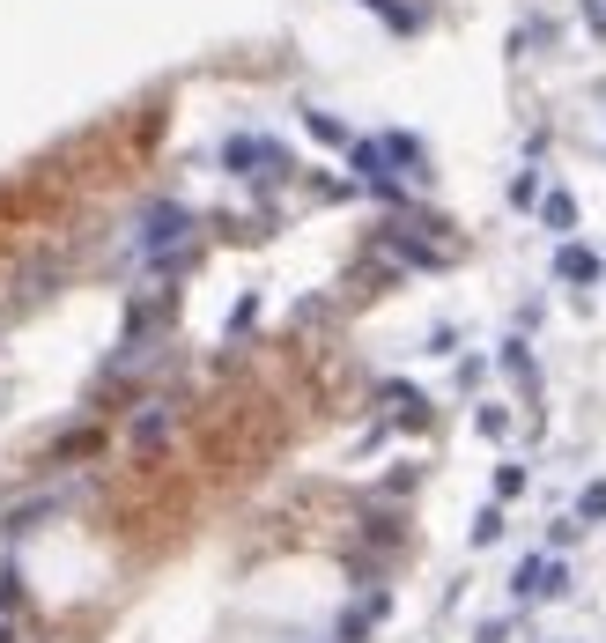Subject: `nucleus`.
Returning a JSON list of instances; mask_svg holds the SVG:
<instances>
[{
    "label": "nucleus",
    "mask_w": 606,
    "mask_h": 643,
    "mask_svg": "<svg viewBox=\"0 0 606 643\" xmlns=\"http://www.w3.org/2000/svg\"><path fill=\"white\" fill-rule=\"evenodd\" d=\"M222 163L244 170V178H281V170H289V156H281L274 141H252V134H237L230 148H222Z\"/></svg>",
    "instance_id": "nucleus-1"
},
{
    "label": "nucleus",
    "mask_w": 606,
    "mask_h": 643,
    "mask_svg": "<svg viewBox=\"0 0 606 643\" xmlns=\"http://www.w3.org/2000/svg\"><path fill=\"white\" fill-rule=\"evenodd\" d=\"M562 584H570V570H562V562H547V555H525L518 570H510V592H518V599H555Z\"/></svg>",
    "instance_id": "nucleus-2"
},
{
    "label": "nucleus",
    "mask_w": 606,
    "mask_h": 643,
    "mask_svg": "<svg viewBox=\"0 0 606 643\" xmlns=\"http://www.w3.org/2000/svg\"><path fill=\"white\" fill-rule=\"evenodd\" d=\"M185 237V207H148V222H141V244H148V252H163V244H178Z\"/></svg>",
    "instance_id": "nucleus-3"
},
{
    "label": "nucleus",
    "mask_w": 606,
    "mask_h": 643,
    "mask_svg": "<svg viewBox=\"0 0 606 643\" xmlns=\"http://www.w3.org/2000/svg\"><path fill=\"white\" fill-rule=\"evenodd\" d=\"M555 274L570 281V289H592V281H599V252H592V244H562V252H555Z\"/></svg>",
    "instance_id": "nucleus-4"
},
{
    "label": "nucleus",
    "mask_w": 606,
    "mask_h": 643,
    "mask_svg": "<svg viewBox=\"0 0 606 643\" xmlns=\"http://www.w3.org/2000/svg\"><path fill=\"white\" fill-rule=\"evenodd\" d=\"M97 444H104V429L89 422V429H67L60 444H52V466H74V459H97Z\"/></svg>",
    "instance_id": "nucleus-5"
},
{
    "label": "nucleus",
    "mask_w": 606,
    "mask_h": 643,
    "mask_svg": "<svg viewBox=\"0 0 606 643\" xmlns=\"http://www.w3.org/2000/svg\"><path fill=\"white\" fill-rule=\"evenodd\" d=\"M377 614H385V592H370L363 607H348V614H340V643H363V636L377 629Z\"/></svg>",
    "instance_id": "nucleus-6"
},
{
    "label": "nucleus",
    "mask_w": 606,
    "mask_h": 643,
    "mask_svg": "<svg viewBox=\"0 0 606 643\" xmlns=\"http://www.w3.org/2000/svg\"><path fill=\"white\" fill-rule=\"evenodd\" d=\"M163 437H170V414H163V407L134 414V444H141V451H163Z\"/></svg>",
    "instance_id": "nucleus-7"
},
{
    "label": "nucleus",
    "mask_w": 606,
    "mask_h": 643,
    "mask_svg": "<svg viewBox=\"0 0 606 643\" xmlns=\"http://www.w3.org/2000/svg\"><path fill=\"white\" fill-rule=\"evenodd\" d=\"M540 222H547V230H577V200L570 193H547L540 200Z\"/></svg>",
    "instance_id": "nucleus-8"
},
{
    "label": "nucleus",
    "mask_w": 606,
    "mask_h": 643,
    "mask_svg": "<svg viewBox=\"0 0 606 643\" xmlns=\"http://www.w3.org/2000/svg\"><path fill=\"white\" fill-rule=\"evenodd\" d=\"M503 540V503H488L481 518H473V547H496Z\"/></svg>",
    "instance_id": "nucleus-9"
},
{
    "label": "nucleus",
    "mask_w": 606,
    "mask_h": 643,
    "mask_svg": "<svg viewBox=\"0 0 606 643\" xmlns=\"http://www.w3.org/2000/svg\"><path fill=\"white\" fill-rule=\"evenodd\" d=\"M592 518H606V481H592V488L577 496V525H592Z\"/></svg>",
    "instance_id": "nucleus-10"
},
{
    "label": "nucleus",
    "mask_w": 606,
    "mask_h": 643,
    "mask_svg": "<svg viewBox=\"0 0 606 643\" xmlns=\"http://www.w3.org/2000/svg\"><path fill=\"white\" fill-rule=\"evenodd\" d=\"M363 8H377L392 30H414V23H422V15H414V8H400V0H363Z\"/></svg>",
    "instance_id": "nucleus-11"
},
{
    "label": "nucleus",
    "mask_w": 606,
    "mask_h": 643,
    "mask_svg": "<svg viewBox=\"0 0 606 643\" xmlns=\"http://www.w3.org/2000/svg\"><path fill=\"white\" fill-rule=\"evenodd\" d=\"M510 496H525V466H496V503H510Z\"/></svg>",
    "instance_id": "nucleus-12"
},
{
    "label": "nucleus",
    "mask_w": 606,
    "mask_h": 643,
    "mask_svg": "<svg viewBox=\"0 0 606 643\" xmlns=\"http://www.w3.org/2000/svg\"><path fill=\"white\" fill-rule=\"evenodd\" d=\"M311 134H318V141H348V126L326 119V111H311Z\"/></svg>",
    "instance_id": "nucleus-13"
},
{
    "label": "nucleus",
    "mask_w": 606,
    "mask_h": 643,
    "mask_svg": "<svg viewBox=\"0 0 606 643\" xmlns=\"http://www.w3.org/2000/svg\"><path fill=\"white\" fill-rule=\"evenodd\" d=\"M0 643H15V614H0Z\"/></svg>",
    "instance_id": "nucleus-14"
}]
</instances>
